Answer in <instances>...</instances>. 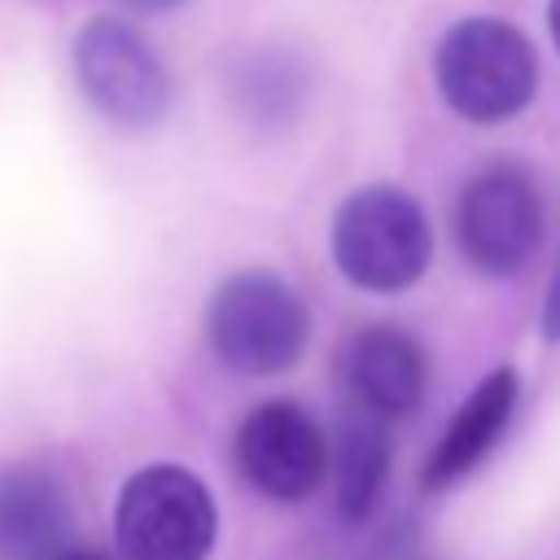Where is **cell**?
<instances>
[{"mask_svg": "<svg viewBox=\"0 0 560 560\" xmlns=\"http://www.w3.org/2000/svg\"><path fill=\"white\" fill-rule=\"evenodd\" d=\"M429 223L424 210L398 188H359L341 201L332 223L337 267L372 293H398L416 284L429 267Z\"/></svg>", "mask_w": 560, "mask_h": 560, "instance_id": "cell-1", "label": "cell"}, {"mask_svg": "<svg viewBox=\"0 0 560 560\" xmlns=\"http://www.w3.org/2000/svg\"><path fill=\"white\" fill-rule=\"evenodd\" d=\"M538 61L529 39L499 18H468L438 48V88L446 105L472 122L512 118L534 96Z\"/></svg>", "mask_w": 560, "mask_h": 560, "instance_id": "cell-2", "label": "cell"}, {"mask_svg": "<svg viewBox=\"0 0 560 560\" xmlns=\"http://www.w3.org/2000/svg\"><path fill=\"white\" fill-rule=\"evenodd\" d=\"M210 346L232 372H284L306 346V306L267 271L232 276L210 302Z\"/></svg>", "mask_w": 560, "mask_h": 560, "instance_id": "cell-3", "label": "cell"}, {"mask_svg": "<svg viewBox=\"0 0 560 560\" xmlns=\"http://www.w3.org/2000/svg\"><path fill=\"white\" fill-rule=\"evenodd\" d=\"M114 534L131 560H206L214 547V499L188 468L149 464L122 486Z\"/></svg>", "mask_w": 560, "mask_h": 560, "instance_id": "cell-4", "label": "cell"}, {"mask_svg": "<svg viewBox=\"0 0 560 560\" xmlns=\"http://www.w3.org/2000/svg\"><path fill=\"white\" fill-rule=\"evenodd\" d=\"M74 70L88 101L122 127H144L166 114L171 101L166 66L144 44V35L118 18H92L79 31Z\"/></svg>", "mask_w": 560, "mask_h": 560, "instance_id": "cell-5", "label": "cell"}, {"mask_svg": "<svg viewBox=\"0 0 560 560\" xmlns=\"http://www.w3.org/2000/svg\"><path fill=\"white\" fill-rule=\"evenodd\" d=\"M455 228H459V245L477 271L512 276L538 249L542 206H538L534 184L521 171L494 166V171H481L464 188L459 210H455Z\"/></svg>", "mask_w": 560, "mask_h": 560, "instance_id": "cell-6", "label": "cell"}, {"mask_svg": "<svg viewBox=\"0 0 560 560\" xmlns=\"http://www.w3.org/2000/svg\"><path fill=\"white\" fill-rule=\"evenodd\" d=\"M236 464L254 490L267 499H306L324 477V433L293 402L258 407L236 433Z\"/></svg>", "mask_w": 560, "mask_h": 560, "instance_id": "cell-7", "label": "cell"}, {"mask_svg": "<svg viewBox=\"0 0 560 560\" xmlns=\"http://www.w3.org/2000/svg\"><path fill=\"white\" fill-rule=\"evenodd\" d=\"M70 538V503L57 477L39 468L0 472V556L52 560Z\"/></svg>", "mask_w": 560, "mask_h": 560, "instance_id": "cell-8", "label": "cell"}, {"mask_svg": "<svg viewBox=\"0 0 560 560\" xmlns=\"http://www.w3.org/2000/svg\"><path fill=\"white\" fill-rule=\"evenodd\" d=\"M350 389L372 416H402L424 394V354L398 328H363L346 359Z\"/></svg>", "mask_w": 560, "mask_h": 560, "instance_id": "cell-9", "label": "cell"}, {"mask_svg": "<svg viewBox=\"0 0 560 560\" xmlns=\"http://www.w3.org/2000/svg\"><path fill=\"white\" fill-rule=\"evenodd\" d=\"M512 407H516V372H512V368H499V372H490V376L468 394V402H464V407L455 411V420L446 424L438 451L429 455L424 486H429V490H442V486L459 481V477L494 446V438L503 433Z\"/></svg>", "mask_w": 560, "mask_h": 560, "instance_id": "cell-10", "label": "cell"}, {"mask_svg": "<svg viewBox=\"0 0 560 560\" xmlns=\"http://www.w3.org/2000/svg\"><path fill=\"white\" fill-rule=\"evenodd\" d=\"M385 468H389V442L381 433L376 420L359 416L346 424L341 433V451H337V503L341 516L363 521L376 508V494L385 486Z\"/></svg>", "mask_w": 560, "mask_h": 560, "instance_id": "cell-11", "label": "cell"}, {"mask_svg": "<svg viewBox=\"0 0 560 560\" xmlns=\"http://www.w3.org/2000/svg\"><path fill=\"white\" fill-rule=\"evenodd\" d=\"M542 328H547L551 341L560 337V267L551 276V293H547V306H542Z\"/></svg>", "mask_w": 560, "mask_h": 560, "instance_id": "cell-12", "label": "cell"}, {"mask_svg": "<svg viewBox=\"0 0 560 560\" xmlns=\"http://www.w3.org/2000/svg\"><path fill=\"white\" fill-rule=\"evenodd\" d=\"M122 4H131V9H140V13H162V9H175L179 0H122Z\"/></svg>", "mask_w": 560, "mask_h": 560, "instance_id": "cell-13", "label": "cell"}, {"mask_svg": "<svg viewBox=\"0 0 560 560\" xmlns=\"http://www.w3.org/2000/svg\"><path fill=\"white\" fill-rule=\"evenodd\" d=\"M547 22H551V39H556V48H560V0L547 4Z\"/></svg>", "mask_w": 560, "mask_h": 560, "instance_id": "cell-14", "label": "cell"}, {"mask_svg": "<svg viewBox=\"0 0 560 560\" xmlns=\"http://www.w3.org/2000/svg\"><path fill=\"white\" fill-rule=\"evenodd\" d=\"M52 560H105V556H96V551H57Z\"/></svg>", "mask_w": 560, "mask_h": 560, "instance_id": "cell-15", "label": "cell"}]
</instances>
